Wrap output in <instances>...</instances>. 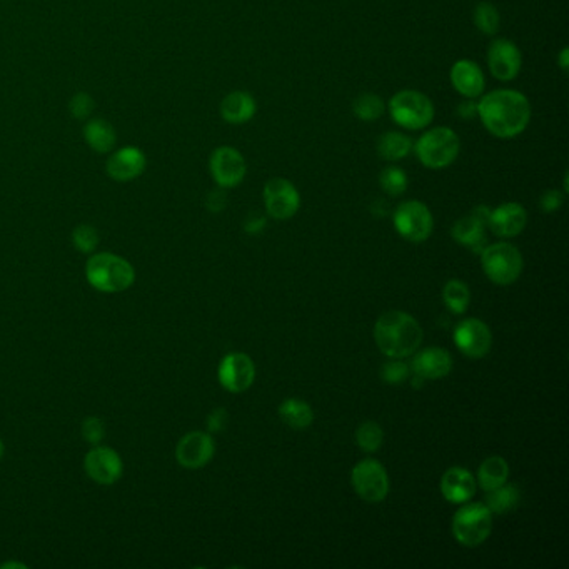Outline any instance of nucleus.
<instances>
[{"mask_svg":"<svg viewBox=\"0 0 569 569\" xmlns=\"http://www.w3.org/2000/svg\"><path fill=\"white\" fill-rule=\"evenodd\" d=\"M531 102L515 89H496L478 100V117L496 139L509 141L521 135L531 122Z\"/></svg>","mask_w":569,"mask_h":569,"instance_id":"f257e3e1","label":"nucleus"},{"mask_svg":"<svg viewBox=\"0 0 569 569\" xmlns=\"http://www.w3.org/2000/svg\"><path fill=\"white\" fill-rule=\"evenodd\" d=\"M423 329L416 319L403 311H389L378 319L374 340L384 356L405 359L413 356L423 342Z\"/></svg>","mask_w":569,"mask_h":569,"instance_id":"f03ea898","label":"nucleus"},{"mask_svg":"<svg viewBox=\"0 0 569 569\" xmlns=\"http://www.w3.org/2000/svg\"><path fill=\"white\" fill-rule=\"evenodd\" d=\"M89 284L100 293H122L135 281V271L131 263L121 256L99 252L89 259L86 266Z\"/></svg>","mask_w":569,"mask_h":569,"instance_id":"7ed1b4c3","label":"nucleus"},{"mask_svg":"<svg viewBox=\"0 0 569 569\" xmlns=\"http://www.w3.org/2000/svg\"><path fill=\"white\" fill-rule=\"evenodd\" d=\"M413 151L416 154L417 161L427 169H446L460 157V135L451 127L438 126L423 132V135L415 143Z\"/></svg>","mask_w":569,"mask_h":569,"instance_id":"20e7f679","label":"nucleus"},{"mask_svg":"<svg viewBox=\"0 0 569 569\" xmlns=\"http://www.w3.org/2000/svg\"><path fill=\"white\" fill-rule=\"evenodd\" d=\"M391 119L407 131H423L434 121V104L424 92L405 89L396 92L387 104Z\"/></svg>","mask_w":569,"mask_h":569,"instance_id":"39448f33","label":"nucleus"},{"mask_svg":"<svg viewBox=\"0 0 569 569\" xmlns=\"http://www.w3.org/2000/svg\"><path fill=\"white\" fill-rule=\"evenodd\" d=\"M493 529V513L484 503L462 504L452 518V536L462 546L482 545Z\"/></svg>","mask_w":569,"mask_h":569,"instance_id":"423d86ee","label":"nucleus"},{"mask_svg":"<svg viewBox=\"0 0 569 569\" xmlns=\"http://www.w3.org/2000/svg\"><path fill=\"white\" fill-rule=\"evenodd\" d=\"M484 274L499 285H509L523 273V256L509 242H498L486 246L481 251Z\"/></svg>","mask_w":569,"mask_h":569,"instance_id":"0eeeda50","label":"nucleus"},{"mask_svg":"<svg viewBox=\"0 0 569 569\" xmlns=\"http://www.w3.org/2000/svg\"><path fill=\"white\" fill-rule=\"evenodd\" d=\"M395 228L406 241L423 242L431 236L434 228L433 214L421 201H406L395 210Z\"/></svg>","mask_w":569,"mask_h":569,"instance_id":"6e6552de","label":"nucleus"},{"mask_svg":"<svg viewBox=\"0 0 569 569\" xmlns=\"http://www.w3.org/2000/svg\"><path fill=\"white\" fill-rule=\"evenodd\" d=\"M350 484L366 503H381L389 493L387 472L383 464L376 460L358 462L350 472Z\"/></svg>","mask_w":569,"mask_h":569,"instance_id":"1a4fd4ad","label":"nucleus"},{"mask_svg":"<svg viewBox=\"0 0 569 569\" xmlns=\"http://www.w3.org/2000/svg\"><path fill=\"white\" fill-rule=\"evenodd\" d=\"M263 196L266 210L273 219H291L301 208L299 191L284 177H274L267 181L264 186Z\"/></svg>","mask_w":569,"mask_h":569,"instance_id":"9d476101","label":"nucleus"},{"mask_svg":"<svg viewBox=\"0 0 569 569\" xmlns=\"http://www.w3.org/2000/svg\"><path fill=\"white\" fill-rule=\"evenodd\" d=\"M209 169L216 184L222 189L239 186L247 174L244 155L232 145H220L214 149L209 159Z\"/></svg>","mask_w":569,"mask_h":569,"instance_id":"9b49d317","label":"nucleus"},{"mask_svg":"<svg viewBox=\"0 0 569 569\" xmlns=\"http://www.w3.org/2000/svg\"><path fill=\"white\" fill-rule=\"evenodd\" d=\"M488 67L496 80L511 82L521 72L523 54L513 41L496 39L488 47Z\"/></svg>","mask_w":569,"mask_h":569,"instance_id":"f8f14e48","label":"nucleus"},{"mask_svg":"<svg viewBox=\"0 0 569 569\" xmlns=\"http://www.w3.org/2000/svg\"><path fill=\"white\" fill-rule=\"evenodd\" d=\"M454 342L470 359H481L491 350L493 334L488 324L480 319H464L454 329Z\"/></svg>","mask_w":569,"mask_h":569,"instance_id":"ddd939ff","label":"nucleus"},{"mask_svg":"<svg viewBox=\"0 0 569 569\" xmlns=\"http://www.w3.org/2000/svg\"><path fill=\"white\" fill-rule=\"evenodd\" d=\"M256 379V366L244 352H230L219 364V383L229 393H244Z\"/></svg>","mask_w":569,"mask_h":569,"instance_id":"4468645a","label":"nucleus"},{"mask_svg":"<svg viewBox=\"0 0 569 569\" xmlns=\"http://www.w3.org/2000/svg\"><path fill=\"white\" fill-rule=\"evenodd\" d=\"M216 452V444L212 436L202 431H192L179 441L175 449V458L181 466L187 470L204 468L212 460Z\"/></svg>","mask_w":569,"mask_h":569,"instance_id":"2eb2a0df","label":"nucleus"},{"mask_svg":"<svg viewBox=\"0 0 569 569\" xmlns=\"http://www.w3.org/2000/svg\"><path fill=\"white\" fill-rule=\"evenodd\" d=\"M490 209L486 206H478L468 216L461 218L454 222L452 226V238L456 241L468 246L472 251H482L486 247V228H488V220H490Z\"/></svg>","mask_w":569,"mask_h":569,"instance_id":"dca6fc26","label":"nucleus"},{"mask_svg":"<svg viewBox=\"0 0 569 569\" xmlns=\"http://www.w3.org/2000/svg\"><path fill=\"white\" fill-rule=\"evenodd\" d=\"M147 167L145 154L135 145H126L112 154L106 164L110 179L117 182H129L144 174Z\"/></svg>","mask_w":569,"mask_h":569,"instance_id":"f3484780","label":"nucleus"},{"mask_svg":"<svg viewBox=\"0 0 569 569\" xmlns=\"http://www.w3.org/2000/svg\"><path fill=\"white\" fill-rule=\"evenodd\" d=\"M86 471L92 481L99 484H114L121 480L124 472L121 456L110 448H94L86 456Z\"/></svg>","mask_w":569,"mask_h":569,"instance_id":"a211bd4d","label":"nucleus"},{"mask_svg":"<svg viewBox=\"0 0 569 569\" xmlns=\"http://www.w3.org/2000/svg\"><path fill=\"white\" fill-rule=\"evenodd\" d=\"M452 88L464 99H480L486 89V77L481 67L470 59H461L449 70Z\"/></svg>","mask_w":569,"mask_h":569,"instance_id":"6ab92c4d","label":"nucleus"},{"mask_svg":"<svg viewBox=\"0 0 569 569\" xmlns=\"http://www.w3.org/2000/svg\"><path fill=\"white\" fill-rule=\"evenodd\" d=\"M527 212L518 202H506L490 212L488 228L499 238H516L525 230Z\"/></svg>","mask_w":569,"mask_h":569,"instance_id":"aec40b11","label":"nucleus"},{"mask_svg":"<svg viewBox=\"0 0 569 569\" xmlns=\"http://www.w3.org/2000/svg\"><path fill=\"white\" fill-rule=\"evenodd\" d=\"M413 371L421 379H441L452 369V358L443 348H426L413 354Z\"/></svg>","mask_w":569,"mask_h":569,"instance_id":"412c9836","label":"nucleus"},{"mask_svg":"<svg viewBox=\"0 0 569 569\" xmlns=\"http://www.w3.org/2000/svg\"><path fill=\"white\" fill-rule=\"evenodd\" d=\"M441 493L449 503H468L476 493V480L464 468H449L441 478Z\"/></svg>","mask_w":569,"mask_h":569,"instance_id":"4be33fe9","label":"nucleus"},{"mask_svg":"<svg viewBox=\"0 0 569 569\" xmlns=\"http://www.w3.org/2000/svg\"><path fill=\"white\" fill-rule=\"evenodd\" d=\"M256 110H257L256 99L246 90L229 92L220 102V116L232 126H241L251 121L256 116Z\"/></svg>","mask_w":569,"mask_h":569,"instance_id":"5701e85b","label":"nucleus"},{"mask_svg":"<svg viewBox=\"0 0 569 569\" xmlns=\"http://www.w3.org/2000/svg\"><path fill=\"white\" fill-rule=\"evenodd\" d=\"M413 147H415V141L409 135L397 131L386 132L378 139V145H376L379 157L387 163L403 161L413 153Z\"/></svg>","mask_w":569,"mask_h":569,"instance_id":"b1692460","label":"nucleus"},{"mask_svg":"<svg viewBox=\"0 0 569 569\" xmlns=\"http://www.w3.org/2000/svg\"><path fill=\"white\" fill-rule=\"evenodd\" d=\"M84 137H86V143L90 145V149L99 154L110 153L117 143L116 129L106 119L89 121L84 127Z\"/></svg>","mask_w":569,"mask_h":569,"instance_id":"393cba45","label":"nucleus"},{"mask_svg":"<svg viewBox=\"0 0 569 569\" xmlns=\"http://www.w3.org/2000/svg\"><path fill=\"white\" fill-rule=\"evenodd\" d=\"M279 416L293 429H306L314 421V411L306 401L291 397L279 406Z\"/></svg>","mask_w":569,"mask_h":569,"instance_id":"a878e982","label":"nucleus"},{"mask_svg":"<svg viewBox=\"0 0 569 569\" xmlns=\"http://www.w3.org/2000/svg\"><path fill=\"white\" fill-rule=\"evenodd\" d=\"M508 478H509V466L506 460L499 456H491L482 461L478 471V482L486 493L508 482Z\"/></svg>","mask_w":569,"mask_h":569,"instance_id":"bb28decb","label":"nucleus"},{"mask_svg":"<svg viewBox=\"0 0 569 569\" xmlns=\"http://www.w3.org/2000/svg\"><path fill=\"white\" fill-rule=\"evenodd\" d=\"M519 501H521V493H519L518 486L504 482L501 486L488 491L484 504L488 506V509L493 515H504V513H509L511 509H515Z\"/></svg>","mask_w":569,"mask_h":569,"instance_id":"cd10ccee","label":"nucleus"},{"mask_svg":"<svg viewBox=\"0 0 569 569\" xmlns=\"http://www.w3.org/2000/svg\"><path fill=\"white\" fill-rule=\"evenodd\" d=\"M472 23L480 33L488 35V37H493L499 33L501 14L491 2H480L472 12Z\"/></svg>","mask_w":569,"mask_h":569,"instance_id":"c85d7f7f","label":"nucleus"},{"mask_svg":"<svg viewBox=\"0 0 569 569\" xmlns=\"http://www.w3.org/2000/svg\"><path fill=\"white\" fill-rule=\"evenodd\" d=\"M386 104L384 100L374 92L359 94L352 102V112L362 122H374L383 117Z\"/></svg>","mask_w":569,"mask_h":569,"instance_id":"c756f323","label":"nucleus"},{"mask_svg":"<svg viewBox=\"0 0 569 569\" xmlns=\"http://www.w3.org/2000/svg\"><path fill=\"white\" fill-rule=\"evenodd\" d=\"M443 297L446 306L454 312V314H462L466 312V309L470 307L471 291L466 283L452 279L448 284L444 285Z\"/></svg>","mask_w":569,"mask_h":569,"instance_id":"7c9ffc66","label":"nucleus"},{"mask_svg":"<svg viewBox=\"0 0 569 569\" xmlns=\"http://www.w3.org/2000/svg\"><path fill=\"white\" fill-rule=\"evenodd\" d=\"M407 184H409L407 174L397 165H387L379 174V186L387 196L397 198L405 194Z\"/></svg>","mask_w":569,"mask_h":569,"instance_id":"2f4dec72","label":"nucleus"},{"mask_svg":"<svg viewBox=\"0 0 569 569\" xmlns=\"http://www.w3.org/2000/svg\"><path fill=\"white\" fill-rule=\"evenodd\" d=\"M356 441L366 452H376L384 441L383 427L374 421H366L356 431Z\"/></svg>","mask_w":569,"mask_h":569,"instance_id":"473e14b6","label":"nucleus"},{"mask_svg":"<svg viewBox=\"0 0 569 569\" xmlns=\"http://www.w3.org/2000/svg\"><path fill=\"white\" fill-rule=\"evenodd\" d=\"M72 241H74L77 251H96V247L99 246V232L92 226L80 224V226H77L74 234H72Z\"/></svg>","mask_w":569,"mask_h":569,"instance_id":"72a5a7b5","label":"nucleus"},{"mask_svg":"<svg viewBox=\"0 0 569 569\" xmlns=\"http://www.w3.org/2000/svg\"><path fill=\"white\" fill-rule=\"evenodd\" d=\"M384 381L387 384L405 383L409 376V366L401 359H393V361L384 364L383 371H381Z\"/></svg>","mask_w":569,"mask_h":569,"instance_id":"f704fd0d","label":"nucleus"},{"mask_svg":"<svg viewBox=\"0 0 569 569\" xmlns=\"http://www.w3.org/2000/svg\"><path fill=\"white\" fill-rule=\"evenodd\" d=\"M70 112L72 116L79 119V121H84L88 119L89 116L92 114L96 102L89 96L88 92H79L72 99H70Z\"/></svg>","mask_w":569,"mask_h":569,"instance_id":"c9c22d12","label":"nucleus"},{"mask_svg":"<svg viewBox=\"0 0 569 569\" xmlns=\"http://www.w3.org/2000/svg\"><path fill=\"white\" fill-rule=\"evenodd\" d=\"M104 433H106V427H104V423L100 421L99 417H88L82 423V436L90 444L100 443L102 438H104Z\"/></svg>","mask_w":569,"mask_h":569,"instance_id":"e433bc0d","label":"nucleus"},{"mask_svg":"<svg viewBox=\"0 0 569 569\" xmlns=\"http://www.w3.org/2000/svg\"><path fill=\"white\" fill-rule=\"evenodd\" d=\"M564 202V194L559 192L556 189H549L543 196H541V209L545 212H555L558 210Z\"/></svg>","mask_w":569,"mask_h":569,"instance_id":"4c0bfd02","label":"nucleus"},{"mask_svg":"<svg viewBox=\"0 0 569 569\" xmlns=\"http://www.w3.org/2000/svg\"><path fill=\"white\" fill-rule=\"evenodd\" d=\"M456 114L460 116L461 119H466L471 121L478 116V100L476 99H464V102H461L458 106Z\"/></svg>","mask_w":569,"mask_h":569,"instance_id":"58836bf2","label":"nucleus"},{"mask_svg":"<svg viewBox=\"0 0 569 569\" xmlns=\"http://www.w3.org/2000/svg\"><path fill=\"white\" fill-rule=\"evenodd\" d=\"M226 423H228V413L224 409H218L209 417V429L212 433H218L222 427L226 426Z\"/></svg>","mask_w":569,"mask_h":569,"instance_id":"ea45409f","label":"nucleus"},{"mask_svg":"<svg viewBox=\"0 0 569 569\" xmlns=\"http://www.w3.org/2000/svg\"><path fill=\"white\" fill-rule=\"evenodd\" d=\"M226 202H228V199H226V194L222 192V187H219V191H214L209 194L208 208L214 212L226 208Z\"/></svg>","mask_w":569,"mask_h":569,"instance_id":"a19ab883","label":"nucleus"},{"mask_svg":"<svg viewBox=\"0 0 569 569\" xmlns=\"http://www.w3.org/2000/svg\"><path fill=\"white\" fill-rule=\"evenodd\" d=\"M266 228V219H264L263 216H259V214H251L247 220H246V224H244V229L247 230V232H251V234H257V232H261V230Z\"/></svg>","mask_w":569,"mask_h":569,"instance_id":"79ce46f5","label":"nucleus"},{"mask_svg":"<svg viewBox=\"0 0 569 569\" xmlns=\"http://www.w3.org/2000/svg\"><path fill=\"white\" fill-rule=\"evenodd\" d=\"M558 66L563 69V70H568L569 67V49L568 47H563L561 49V52L558 55Z\"/></svg>","mask_w":569,"mask_h":569,"instance_id":"37998d69","label":"nucleus"},{"mask_svg":"<svg viewBox=\"0 0 569 569\" xmlns=\"http://www.w3.org/2000/svg\"><path fill=\"white\" fill-rule=\"evenodd\" d=\"M4 451H5V446H4V443L0 441V458L4 456Z\"/></svg>","mask_w":569,"mask_h":569,"instance_id":"c03bdc74","label":"nucleus"}]
</instances>
